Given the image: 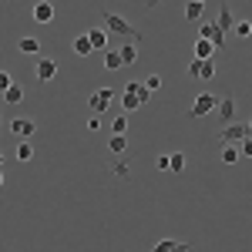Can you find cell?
I'll list each match as a JSON object with an SVG mask.
<instances>
[{
    "instance_id": "1",
    "label": "cell",
    "mask_w": 252,
    "mask_h": 252,
    "mask_svg": "<svg viewBox=\"0 0 252 252\" xmlns=\"http://www.w3.org/2000/svg\"><path fill=\"white\" fill-rule=\"evenodd\" d=\"M104 27H108V34H118V37H131L135 44L145 37V34H141V31H135V27H131V24H128L125 17H118L115 10H104Z\"/></svg>"
},
{
    "instance_id": "2",
    "label": "cell",
    "mask_w": 252,
    "mask_h": 252,
    "mask_svg": "<svg viewBox=\"0 0 252 252\" xmlns=\"http://www.w3.org/2000/svg\"><path fill=\"white\" fill-rule=\"evenodd\" d=\"M246 135H249V121H229V125L222 128L219 141H222V145H239Z\"/></svg>"
},
{
    "instance_id": "3",
    "label": "cell",
    "mask_w": 252,
    "mask_h": 252,
    "mask_svg": "<svg viewBox=\"0 0 252 252\" xmlns=\"http://www.w3.org/2000/svg\"><path fill=\"white\" fill-rule=\"evenodd\" d=\"M118 91L115 88H97L94 94L88 97V108H91V115H104L108 111V104H111V97H115Z\"/></svg>"
},
{
    "instance_id": "4",
    "label": "cell",
    "mask_w": 252,
    "mask_h": 252,
    "mask_svg": "<svg viewBox=\"0 0 252 252\" xmlns=\"http://www.w3.org/2000/svg\"><path fill=\"white\" fill-rule=\"evenodd\" d=\"M198 37H209L215 44V51H222L225 47V31L219 27V24H209V20H198Z\"/></svg>"
},
{
    "instance_id": "5",
    "label": "cell",
    "mask_w": 252,
    "mask_h": 252,
    "mask_svg": "<svg viewBox=\"0 0 252 252\" xmlns=\"http://www.w3.org/2000/svg\"><path fill=\"white\" fill-rule=\"evenodd\" d=\"M215 104H219V97L205 91V94L195 97V104H192V111H189V115H192V118H205V115H212V111H215Z\"/></svg>"
},
{
    "instance_id": "6",
    "label": "cell",
    "mask_w": 252,
    "mask_h": 252,
    "mask_svg": "<svg viewBox=\"0 0 252 252\" xmlns=\"http://www.w3.org/2000/svg\"><path fill=\"white\" fill-rule=\"evenodd\" d=\"M34 131H37V121H34V118H14V121H10V135L31 138Z\"/></svg>"
},
{
    "instance_id": "7",
    "label": "cell",
    "mask_w": 252,
    "mask_h": 252,
    "mask_svg": "<svg viewBox=\"0 0 252 252\" xmlns=\"http://www.w3.org/2000/svg\"><path fill=\"white\" fill-rule=\"evenodd\" d=\"M34 74H37V81H54V74H58V61L54 58H37Z\"/></svg>"
},
{
    "instance_id": "8",
    "label": "cell",
    "mask_w": 252,
    "mask_h": 252,
    "mask_svg": "<svg viewBox=\"0 0 252 252\" xmlns=\"http://www.w3.org/2000/svg\"><path fill=\"white\" fill-rule=\"evenodd\" d=\"M34 20H37V24H51V20H54V3H51V0H37V3H34Z\"/></svg>"
},
{
    "instance_id": "9",
    "label": "cell",
    "mask_w": 252,
    "mask_h": 252,
    "mask_svg": "<svg viewBox=\"0 0 252 252\" xmlns=\"http://www.w3.org/2000/svg\"><path fill=\"white\" fill-rule=\"evenodd\" d=\"M215 115H219V121H225V125H229V121L235 118V101H232V97H222V101L215 104Z\"/></svg>"
},
{
    "instance_id": "10",
    "label": "cell",
    "mask_w": 252,
    "mask_h": 252,
    "mask_svg": "<svg viewBox=\"0 0 252 252\" xmlns=\"http://www.w3.org/2000/svg\"><path fill=\"white\" fill-rule=\"evenodd\" d=\"M212 54H215V44L209 37H198V40H195V58H198V61H209Z\"/></svg>"
},
{
    "instance_id": "11",
    "label": "cell",
    "mask_w": 252,
    "mask_h": 252,
    "mask_svg": "<svg viewBox=\"0 0 252 252\" xmlns=\"http://www.w3.org/2000/svg\"><path fill=\"white\" fill-rule=\"evenodd\" d=\"M155 252H189V242H175V239H161V242H155Z\"/></svg>"
},
{
    "instance_id": "12",
    "label": "cell",
    "mask_w": 252,
    "mask_h": 252,
    "mask_svg": "<svg viewBox=\"0 0 252 252\" xmlns=\"http://www.w3.org/2000/svg\"><path fill=\"white\" fill-rule=\"evenodd\" d=\"M71 47H74V54H78V58H88V54L94 51V44H91V37H88V34L74 37V44H71Z\"/></svg>"
},
{
    "instance_id": "13",
    "label": "cell",
    "mask_w": 252,
    "mask_h": 252,
    "mask_svg": "<svg viewBox=\"0 0 252 252\" xmlns=\"http://www.w3.org/2000/svg\"><path fill=\"white\" fill-rule=\"evenodd\" d=\"M88 37H91V44H94V51H108V31L91 27V31H88Z\"/></svg>"
},
{
    "instance_id": "14",
    "label": "cell",
    "mask_w": 252,
    "mask_h": 252,
    "mask_svg": "<svg viewBox=\"0 0 252 252\" xmlns=\"http://www.w3.org/2000/svg\"><path fill=\"white\" fill-rule=\"evenodd\" d=\"M118 51H121V61H125V67H128V64H135V61H138V44H135V40H128V44H121Z\"/></svg>"
},
{
    "instance_id": "15",
    "label": "cell",
    "mask_w": 252,
    "mask_h": 252,
    "mask_svg": "<svg viewBox=\"0 0 252 252\" xmlns=\"http://www.w3.org/2000/svg\"><path fill=\"white\" fill-rule=\"evenodd\" d=\"M104 67H108V71H118V67H125V61H121V51L108 47V51H104Z\"/></svg>"
},
{
    "instance_id": "16",
    "label": "cell",
    "mask_w": 252,
    "mask_h": 252,
    "mask_svg": "<svg viewBox=\"0 0 252 252\" xmlns=\"http://www.w3.org/2000/svg\"><path fill=\"white\" fill-rule=\"evenodd\" d=\"M17 51H20V54H40V40L37 37H20L17 40Z\"/></svg>"
},
{
    "instance_id": "17",
    "label": "cell",
    "mask_w": 252,
    "mask_h": 252,
    "mask_svg": "<svg viewBox=\"0 0 252 252\" xmlns=\"http://www.w3.org/2000/svg\"><path fill=\"white\" fill-rule=\"evenodd\" d=\"M215 24H219V27L225 31V34H229V31L235 27V17H232V10H229L225 3H222V10H219V20H215Z\"/></svg>"
},
{
    "instance_id": "18",
    "label": "cell",
    "mask_w": 252,
    "mask_h": 252,
    "mask_svg": "<svg viewBox=\"0 0 252 252\" xmlns=\"http://www.w3.org/2000/svg\"><path fill=\"white\" fill-rule=\"evenodd\" d=\"M121 108H125V111H138V108H141V97H138L135 91H121Z\"/></svg>"
},
{
    "instance_id": "19",
    "label": "cell",
    "mask_w": 252,
    "mask_h": 252,
    "mask_svg": "<svg viewBox=\"0 0 252 252\" xmlns=\"http://www.w3.org/2000/svg\"><path fill=\"white\" fill-rule=\"evenodd\" d=\"M20 97H24V88H20L17 81H10V88L3 91V101H7V104H17Z\"/></svg>"
},
{
    "instance_id": "20",
    "label": "cell",
    "mask_w": 252,
    "mask_h": 252,
    "mask_svg": "<svg viewBox=\"0 0 252 252\" xmlns=\"http://www.w3.org/2000/svg\"><path fill=\"white\" fill-rule=\"evenodd\" d=\"M198 78L202 81H212L215 78V61L209 58V61H198Z\"/></svg>"
},
{
    "instance_id": "21",
    "label": "cell",
    "mask_w": 252,
    "mask_h": 252,
    "mask_svg": "<svg viewBox=\"0 0 252 252\" xmlns=\"http://www.w3.org/2000/svg\"><path fill=\"white\" fill-rule=\"evenodd\" d=\"M34 158V145H31V138H24L17 145V161H31Z\"/></svg>"
},
{
    "instance_id": "22",
    "label": "cell",
    "mask_w": 252,
    "mask_h": 252,
    "mask_svg": "<svg viewBox=\"0 0 252 252\" xmlns=\"http://www.w3.org/2000/svg\"><path fill=\"white\" fill-rule=\"evenodd\" d=\"M239 158H242V152H239L235 145H222V161H225V165H232Z\"/></svg>"
},
{
    "instance_id": "23",
    "label": "cell",
    "mask_w": 252,
    "mask_h": 252,
    "mask_svg": "<svg viewBox=\"0 0 252 252\" xmlns=\"http://www.w3.org/2000/svg\"><path fill=\"white\" fill-rule=\"evenodd\" d=\"M202 7H205V3H198V0H192V3H189V7H185V20H202Z\"/></svg>"
},
{
    "instance_id": "24",
    "label": "cell",
    "mask_w": 252,
    "mask_h": 252,
    "mask_svg": "<svg viewBox=\"0 0 252 252\" xmlns=\"http://www.w3.org/2000/svg\"><path fill=\"white\" fill-rule=\"evenodd\" d=\"M108 148H111L115 155H121V152L128 148V138H125V135H111V141H108Z\"/></svg>"
},
{
    "instance_id": "25",
    "label": "cell",
    "mask_w": 252,
    "mask_h": 252,
    "mask_svg": "<svg viewBox=\"0 0 252 252\" xmlns=\"http://www.w3.org/2000/svg\"><path fill=\"white\" fill-rule=\"evenodd\" d=\"M232 34H235V37H249V34H252V20H235Z\"/></svg>"
},
{
    "instance_id": "26",
    "label": "cell",
    "mask_w": 252,
    "mask_h": 252,
    "mask_svg": "<svg viewBox=\"0 0 252 252\" xmlns=\"http://www.w3.org/2000/svg\"><path fill=\"white\" fill-rule=\"evenodd\" d=\"M168 168H172V172H185V155H182V152L168 155Z\"/></svg>"
},
{
    "instance_id": "27",
    "label": "cell",
    "mask_w": 252,
    "mask_h": 252,
    "mask_svg": "<svg viewBox=\"0 0 252 252\" xmlns=\"http://www.w3.org/2000/svg\"><path fill=\"white\" fill-rule=\"evenodd\" d=\"M239 152H242V158H252V131L239 141Z\"/></svg>"
},
{
    "instance_id": "28",
    "label": "cell",
    "mask_w": 252,
    "mask_h": 252,
    "mask_svg": "<svg viewBox=\"0 0 252 252\" xmlns=\"http://www.w3.org/2000/svg\"><path fill=\"white\" fill-rule=\"evenodd\" d=\"M125 128H128V118H111V131L115 135H125Z\"/></svg>"
},
{
    "instance_id": "29",
    "label": "cell",
    "mask_w": 252,
    "mask_h": 252,
    "mask_svg": "<svg viewBox=\"0 0 252 252\" xmlns=\"http://www.w3.org/2000/svg\"><path fill=\"white\" fill-rule=\"evenodd\" d=\"M145 88H148V91H158V88H161V78H158V74H148V78H145Z\"/></svg>"
},
{
    "instance_id": "30",
    "label": "cell",
    "mask_w": 252,
    "mask_h": 252,
    "mask_svg": "<svg viewBox=\"0 0 252 252\" xmlns=\"http://www.w3.org/2000/svg\"><path fill=\"white\" fill-rule=\"evenodd\" d=\"M7 88H10V74H7V71H0V91H7Z\"/></svg>"
},
{
    "instance_id": "31",
    "label": "cell",
    "mask_w": 252,
    "mask_h": 252,
    "mask_svg": "<svg viewBox=\"0 0 252 252\" xmlns=\"http://www.w3.org/2000/svg\"><path fill=\"white\" fill-rule=\"evenodd\" d=\"M155 165L161 168V172H168V155H158V158H155Z\"/></svg>"
},
{
    "instance_id": "32",
    "label": "cell",
    "mask_w": 252,
    "mask_h": 252,
    "mask_svg": "<svg viewBox=\"0 0 252 252\" xmlns=\"http://www.w3.org/2000/svg\"><path fill=\"white\" fill-rule=\"evenodd\" d=\"M111 172H115V175H121V178H128V172H131V168H128V165H115Z\"/></svg>"
},
{
    "instance_id": "33",
    "label": "cell",
    "mask_w": 252,
    "mask_h": 252,
    "mask_svg": "<svg viewBox=\"0 0 252 252\" xmlns=\"http://www.w3.org/2000/svg\"><path fill=\"white\" fill-rule=\"evenodd\" d=\"M189 78H195V81H198V58H195L192 64H189Z\"/></svg>"
},
{
    "instance_id": "34",
    "label": "cell",
    "mask_w": 252,
    "mask_h": 252,
    "mask_svg": "<svg viewBox=\"0 0 252 252\" xmlns=\"http://www.w3.org/2000/svg\"><path fill=\"white\" fill-rule=\"evenodd\" d=\"M101 128V118H88V131H97Z\"/></svg>"
},
{
    "instance_id": "35",
    "label": "cell",
    "mask_w": 252,
    "mask_h": 252,
    "mask_svg": "<svg viewBox=\"0 0 252 252\" xmlns=\"http://www.w3.org/2000/svg\"><path fill=\"white\" fill-rule=\"evenodd\" d=\"M161 0H145V10H152V7H158Z\"/></svg>"
},
{
    "instance_id": "36",
    "label": "cell",
    "mask_w": 252,
    "mask_h": 252,
    "mask_svg": "<svg viewBox=\"0 0 252 252\" xmlns=\"http://www.w3.org/2000/svg\"><path fill=\"white\" fill-rule=\"evenodd\" d=\"M0 135H3V118H0Z\"/></svg>"
},
{
    "instance_id": "37",
    "label": "cell",
    "mask_w": 252,
    "mask_h": 252,
    "mask_svg": "<svg viewBox=\"0 0 252 252\" xmlns=\"http://www.w3.org/2000/svg\"><path fill=\"white\" fill-rule=\"evenodd\" d=\"M0 168H3V152H0Z\"/></svg>"
},
{
    "instance_id": "38",
    "label": "cell",
    "mask_w": 252,
    "mask_h": 252,
    "mask_svg": "<svg viewBox=\"0 0 252 252\" xmlns=\"http://www.w3.org/2000/svg\"><path fill=\"white\" fill-rule=\"evenodd\" d=\"M249 131H252V115H249Z\"/></svg>"
},
{
    "instance_id": "39",
    "label": "cell",
    "mask_w": 252,
    "mask_h": 252,
    "mask_svg": "<svg viewBox=\"0 0 252 252\" xmlns=\"http://www.w3.org/2000/svg\"><path fill=\"white\" fill-rule=\"evenodd\" d=\"M0 185H3V172H0Z\"/></svg>"
},
{
    "instance_id": "40",
    "label": "cell",
    "mask_w": 252,
    "mask_h": 252,
    "mask_svg": "<svg viewBox=\"0 0 252 252\" xmlns=\"http://www.w3.org/2000/svg\"><path fill=\"white\" fill-rule=\"evenodd\" d=\"M198 3H205V0H198Z\"/></svg>"
}]
</instances>
